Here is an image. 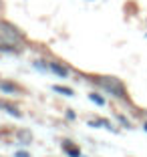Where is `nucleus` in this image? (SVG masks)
<instances>
[{"label":"nucleus","mask_w":147,"mask_h":157,"mask_svg":"<svg viewBox=\"0 0 147 157\" xmlns=\"http://www.w3.org/2000/svg\"><path fill=\"white\" fill-rule=\"evenodd\" d=\"M52 91L60 93V95H64V97H75V91H73V89H69V87H60V85H55V87H52Z\"/></svg>","instance_id":"0eeeda50"},{"label":"nucleus","mask_w":147,"mask_h":157,"mask_svg":"<svg viewBox=\"0 0 147 157\" xmlns=\"http://www.w3.org/2000/svg\"><path fill=\"white\" fill-rule=\"evenodd\" d=\"M117 119H119V121H121V125H125V127H129V121H127V119H125V117H123V115H117Z\"/></svg>","instance_id":"f8f14e48"},{"label":"nucleus","mask_w":147,"mask_h":157,"mask_svg":"<svg viewBox=\"0 0 147 157\" xmlns=\"http://www.w3.org/2000/svg\"><path fill=\"white\" fill-rule=\"evenodd\" d=\"M18 137H20V141H24V143H30V141H32V135L28 133V131H20Z\"/></svg>","instance_id":"9d476101"},{"label":"nucleus","mask_w":147,"mask_h":157,"mask_svg":"<svg viewBox=\"0 0 147 157\" xmlns=\"http://www.w3.org/2000/svg\"><path fill=\"white\" fill-rule=\"evenodd\" d=\"M97 83L101 85L107 93H111V95L121 97V99L125 97V87H123V83H121L119 78H115V77H97Z\"/></svg>","instance_id":"f257e3e1"},{"label":"nucleus","mask_w":147,"mask_h":157,"mask_svg":"<svg viewBox=\"0 0 147 157\" xmlns=\"http://www.w3.org/2000/svg\"><path fill=\"white\" fill-rule=\"evenodd\" d=\"M75 117H77V115H75V111H71V109H69V111H67V119L75 121Z\"/></svg>","instance_id":"ddd939ff"},{"label":"nucleus","mask_w":147,"mask_h":157,"mask_svg":"<svg viewBox=\"0 0 147 157\" xmlns=\"http://www.w3.org/2000/svg\"><path fill=\"white\" fill-rule=\"evenodd\" d=\"M89 99H91L93 103H97L99 107H103V105H105V99H103L101 95H97V93H89Z\"/></svg>","instance_id":"6e6552de"},{"label":"nucleus","mask_w":147,"mask_h":157,"mask_svg":"<svg viewBox=\"0 0 147 157\" xmlns=\"http://www.w3.org/2000/svg\"><path fill=\"white\" fill-rule=\"evenodd\" d=\"M14 157H30V153H28V151H22V149H20V151H14Z\"/></svg>","instance_id":"9b49d317"},{"label":"nucleus","mask_w":147,"mask_h":157,"mask_svg":"<svg viewBox=\"0 0 147 157\" xmlns=\"http://www.w3.org/2000/svg\"><path fill=\"white\" fill-rule=\"evenodd\" d=\"M48 69H51L56 77H63V78L69 77V69H67V67H63V65H59V63H51V65H48Z\"/></svg>","instance_id":"20e7f679"},{"label":"nucleus","mask_w":147,"mask_h":157,"mask_svg":"<svg viewBox=\"0 0 147 157\" xmlns=\"http://www.w3.org/2000/svg\"><path fill=\"white\" fill-rule=\"evenodd\" d=\"M0 51H2V52H18L16 48H14L12 42H10V44H6L4 40H0Z\"/></svg>","instance_id":"1a4fd4ad"},{"label":"nucleus","mask_w":147,"mask_h":157,"mask_svg":"<svg viewBox=\"0 0 147 157\" xmlns=\"http://www.w3.org/2000/svg\"><path fill=\"white\" fill-rule=\"evenodd\" d=\"M60 147H63V151L67 153L69 157H83V155H81V149H79V145H75L73 141H69V139H63Z\"/></svg>","instance_id":"7ed1b4c3"},{"label":"nucleus","mask_w":147,"mask_h":157,"mask_svg":"<svg viewBox=\"0 0 147 157\" xmlns=\"http://www.w3.org/2000/svg\"><path fill=\"white\" fill-rule=\"evenodd\" d=\"M0 109H2V111H6L8 115L16 117V119H20V117H22V113H20V111H18V109H16L14 105H10V103H4V101H0Z\"/></svg>","instance_id":"39448f33"},{"label":"nucleus","mask_w":147,"mask_h":157,"mask_svg":"<svg viewBox=\"0 0 147 157\" xmlns=\"http://www.w3.org/2000/svg\"><path fill=\"white\" fill-rule=\"evenodd\" d=\"M0 91L6 93V95H14L16 93V85L8 83V81H0Z\"/></svg>","instance_id":"423d86ee"},{"label":"nucleus","mask_w":147,"mask_h":157,"mask_svg":"<svg viewBox=\"0 0 147 157\" xmlns=\"http://www.w3.org/2000/svg\"><path fill=\"white\" fill-rule=\"evenodd\" d=\"M143 129H145V131H147V121H145V123H143Z\"/></svg>","instance_id":"4468645a"},{"label":"nucleus","mask_w":147,"mask_h":157,"mask_svg":"<svg viewBox=\"0 0 147 157\" xmlns=\"http://www.w3.org/2000/svg\"><path fill=\"white\" fill-rule=\"evenodd\" d=\"M0 33L4 34V36L8 38L10 42H20V40L24 38V36H22V33H20L18 28L12 26L10 22H4V20H0Z\"/></svg>","instance_id":"f03ea898"}]
</instances>
